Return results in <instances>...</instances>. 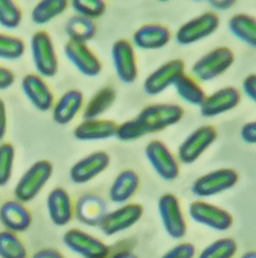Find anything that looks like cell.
<instances>
[{
	"instance_id": "obj_29",
	"label": "cell",
	"mask_w": 256,
	"mask_h": 258,
	"mask_svg": "<svg viewBox=\"0 0 256 258\" xmlns=\"http://www.w3.org/2000/svg\"><path fill=\"white\" fill-rule=\"evenodd\" d=\"M65 32L70 41L88 44L96 36L98 26L96 22L81 16H72L65 25Z\"/></svg>"
},
{
	"instance_id": "obj_27",
	"label": "cell",
	"mask_w": 256,
	"mask_h": 258,
	"mask_svg": "<svg viewBox=\"0 0 256 258\" xmlns=\"http://www.w3.org/2000/svg\"><path fill=\"white\" fill-rule=\"evenodd\" d=\"M228 29L236 39L256 49V17L237 13L228 21Z\"/></svg>"
},
{
	"instance_id": "obj_6",
	"label": "cell",
	"mask_w": 256,
	"mask_h": 258,
	"mask_svg": "<svg viewBox=\"0 0 256 258\" xmlns=\"http://www.w3.org/2000/svg\"><path fill=\"white\" fill-rule=\"evenodd\" d=\"M158 213L164 231L170 239L181 240L187 234L186 216L177 196L165 193L158 201Z\"/></svg>"
},
{
	"instance_id": "obj_42",
	"label": "cell",
	"mask_w": 256,
	"mask_h": 258,
	"mask_svg": "<svg viewBox=\"0 0 256 258\" xmlns=\"http://www.w3.org/2000/svg\"><path fill=\"white\" fill-rule=\"evenodd\" d=\"M31 258H65L59 250L54 249V248H42L32 254Z\"/></svg>"
},
{
	"instance_id": "obj_28",
	"label": "cell",
	"mask_w": 256,
	"mask_h": 258,
	"mask_svg": "<svg viewBox=\"0 0 256 258\" xmlns=\"http://www.w3.org/2000/svg\"><path fill=\"white\" fill-rule=\"evenodd\" d=\"M175 90L178 97L185 103L195 107H200L205 100L206 94L200 83H197L196 80L190 75H183L177 80L175 84Z\"/></svg>"
},
{
	"instance_id": "obj_13",
	"label": "cell",
	"mask_w": 256,
	"mask_h": 258,
	"mask_svg": "<svg viewBox=\"0 0 256 258\" xmlns=\"http://www.w3.org/2000/svg\"><path fill=\"white\" fill-rule=\"evenodd\" d=\"M144 215V207L140 203H126L113 211H108L99 229L107 236H113L135 226Z\"/></svg>"
},
{
	"instance_id": "obj_22",
	"label": "cell",
	"mask_w": 256,
	"mask_h": 258,
	"mask_svg": "<svg viewBox=\"0 0 256 258\" xmlns=\"http://www.w3.org/2000/svg\"><path fill=\"white\" fill-rule=\"evenodd\" d=\"M0 224L11 233H25L32 224V213L18 201H7L0 206Z\"/></svg>"
},
{
	"instance_id": "obj_37",
	"label": "cell",
	"mask_w": 256,
	"mask_h": 258,
	"mask_svg": "<svg viewBox=\"0 0 256 258\" xmlns=\"http://www.w3.org/2000/svg\"><path fill=\"white\" fill-rule=\"evenodd\" d=\"M197 255L196 247L192 243H180L166 250L160 258H195Z\"/></svg>"
},
{
	"instance_id": "obj_24",
	"label": "cell",
	"mask_w": 256,
	"mask_h": 258,
	"mask_svg": "<svg viewBox=\"0 0 256 258\" xmlns=\"http://www.w3.org/2000/svg\"><path fill=\"white\" fill-rule=\"evenodd\" d=\"M84 104V95L78 89H70L65 91L62 97L55 100L51 109L53 121L58 125L65 126L73 121Z\"/></svg>"
},
{
	"instance_id": "obj_3",
	"label": "cell",
	"mask_w": 256,
	"mask_h": 258,
	"mask_svg": "<svg viewBox=\"0 0 256 258\" xmlns=\"http://www.w3.org/2000/svg\"><path fill=\"white\" fill-rule=\"evenodd\" d=\"M53 172L54 166L48 159H40V161L32 163L23 172L14 187L16 201L21 202L23 205L34 201L51 179Z\"/></svg>"
},
{
	"instance_id": "obj_15",
	"label": "cell",
	"mask_w": 256,
	"mask_h": 258,
	"mask_svg": "<svg viewBox=\"0 0 256 258\" xmlns=\"http://www.w3.org/2000/svg\"><path fill=\"white\" fill-rule=\"evenodd\" d=\"M64 55L74 69L86 77H96L102 74L103 63L93 49L83 43H76L68 40L64 44Z\"/></svg>"
},
{
	"instance_id": "obj_43",
	"label": "cell",
	"mask_w": 256,
	"mask_h": 258,
	"mask_svg": "<svg viewBox=\"0 0 256 258\" xmlns=\"http://www.w3.org/2000/svg\"><path fill=\"white\" fill-rule=\"evenodd\" d=\"M236 4L234 0H213L209 2V6L215 11H228Z\"/></svg>"
},
{
	"instance_id": "obj_2",
	"label": "cell",
	"mask_w": 256,
	"mask_h": 258,
	"mask_svg": "<svg viewBox=\"0 0 256 258\" xmlns=\"http://www.w3.org/2000/svg\"><path fill=\"white\" fill-rule=\"evenodd\" d=\"M234 59V53L228 46H217L192 64L191 76L200 84L214 81L231 69Z\"/></svg>"
},
{
	"instance_id": "obj_23",
	"label": "cell",
	"mask_w": 256,
	"mask_h": 258,
	"mask_svg": "<svg viewBox=\"0 0 256 258\" xmlns=\"http://www.w3.org/2000/svg\"><path fill=\"white\" fill-rule=\"evenodd\" d=\"M118 125L113 119H83L74 127L73 137L78 142H102L116 138Z\"/></svg>"
},
{
	"instance_id": "obj_34",
	"label": "cell",
	"mask_w": 256,
	"mask_h": 258,
	"mask_svg": "<svg viewBox=\"0 0 256 258\" xmlns=\"http://www.w3.org/2000/svg\"><path fill=\"white\" fill-rule=\"evenodd\" d=\"M22 9L16 2L0 0V26L7 30H16L22 22Z\"/></svg>"
},
{
	"instance_id": "obj_32",
	"label": "cell",
	"mask_w": 256,
	"mask_h": 258,
	"mask_svg": "<svg viewBox=\"0 0 256 258\" xmlns=\"http://www.w3.org/2000/svg\"><path fill=\"white\" fill-rule=\"evenodd\" d=\"M237 243L232 238H220L206 245L197 258H233L236 255Z\"/></svg>"
},
{
	"instance_id": "obj_16",
	"label": "cell",
	"mask_w": 256,
	"mask_h": 258,
	"mask_svg": "<svg viewBox=\"0 0 256 258\" xmlns=\"http://www.w3.org/2000/svg\"><path fill=\"white\" fill-rule=\"evenodd\" d=\"M110 166V156L104 151H96L78 159L69 168V179L73 184L83 185L102 175Z\"/></svg>"
},
{
	"instance_id": "obj_19",
	"label": "cell",
	"mask_w": 256,
	"mask_h": 258,
	"mask_svg": "<svg viewBox=\"0 0 256 258\" xmlns=\"http://www.w3.org/2000/svg\"><path fill=\"white\" fill-rule=\"evenodd\" d=\"M172 40V32L160 23H147L141 26L132 35L131 43L141 50H159Z\"/></svg>"
},
{
	"instance_id": "obj_12",
	"label": "cell",
	"mask_w": 256,
	"mask_h": 258,
	"mask_svg": "<svg viewBox=\"0 0 256 258\" xmlns=\"http://www.w3.org/2000/svg\"><path fill=\"white\" fill-rule=\"evenodd\" d=\"M186 64L182 59H170L154 70L144 81V91L150 97H156L159 94L175 86L177 80L186 74Z\"/></svg>"
},
{
	"instance_id": "obj_10",
	"label": "cell",
	"mask_w": 256,
	"mask_h": 258,
	"mask_svg": "<svg viewBox=\"0 0 256 258\" xmlns=\"http://www.w3.org/2000/svg\"><path fill=\"white\" fill-rule=\"evenodd\" d=\"M145 157L155 173L164 181H173L180 176V161L161 140H151L145 148Z\"/></svg>"
},
{
	"instance_id": "obj_26",
	"label": "cell",
	"mask_w": 256,
	"mask_h": 258,
	"mask_svg": "<svg viewBox=\"0 0 256 258\" xmlns=\"http://www.w3.org/2000/svg\"><path fill=\"white\" fill-rule=\"evenodd\" d=\"M117 99V91L113 86H104L94 94L83 108V119L102 118L109 111Z\"/></svg>"
},
{
	"instance_id": "obj_8",
	"label": "cell",
	"mask_w": 256,
	"mask_h": 258,
	"mask_svg": "<svg viewBox=\"0 0 256 258\" xmlns=\"http://www.w3.org/2000/svg\"><path fill=\"white\" fill-rule=\"evenodd\" d=\"M218 138V130L213 125H203L192 131L178 147L180 163L192 165L200 158Z\"/></svg>"
},
{
	"instance_id": "obj_11",
	"label": "cell",
	"mask_w": 256,
	"mask_h": 258,
	"mask_svg": "<svg viewBox=\"0 0 256 258\" xmlns=\"http://www.w3.org/2000/svg\"><path fill=\"white\" fill-rule=\"evenodd\" d=\"M65 247L81 258H108L110 248L102 239L81 229H69L63 235Z\"/></svg>"
},
{
	"instance_id": "obj_33",
	"label": "cell",
	"mask_w": 256,
	"mask_h": 258,
	"mask_svg": "<svg viewBox=\"0 0 256 258\" xmlns=\"http://www.w3.org/2000/svg\"><path fill=\"white\" fill-rule=\"evenodd\" d=\"M26 44L21 37L8 34H0V59L18 60L25 55Z\"/></svg>"
},
{
	"instance_id": "obj_1",
	"label": "cell",
	"mask_w": 256,
	"mask_h": 258,
	"mask_svg": "<svg viewBox=\"0 0 256 258\" xmlns=\"http://www.w3.org/2000/svg\"><path fill=\"white\" fill-rule=\"evenodd\" d=\"M185 116L183 108L170 103L149 104L136 117L118 125L116 138L121 142H135L149 134L164 131L177 125Z\"/></svg>"
},
{
	"instance_id": "obj_38",
	"label": "cell",
	"mask_w": 256,
	"mask_h": 258,
	"mask_svg": "<svg viewBox=\"0 0 256 258\" xmlns=\"http://www.w3.org/2000/svg\"><path fill=\"white\" fill-rule=\"evenodd\" d=\"M242 91L248 99L256 104V74H250L245 77L242 83Z\"/></svg>"
},
{
	"instance_id": "obj_35",
	"label": "cell",
	"mask_w": 256,
	"mask_h": 258,
	"mask_svg": "<svg viewBox=\"0 0 256 258\" xmlns=\"http://www.w3.org/2000/svg\"><path fill=\"white\" fill-rule=\"evenodd\" d=\"M69 6L76 12L77 16L93 21L102 17L107 11V3L104 0H73Z\"/></svg>"
},
{
	"instance_id": "obj_21",
	"label": "cell",
	"mask_w": 256,
	"mask_h": 258,
	"mask_svg": "<svg viewBox=\"0 0 256 258\" xmlns=\"http://www.w3.org/2000/svg\"><path fill=\"white\" fill-rule=\"evenodd\" d=\"M107 213V201L96 194H83L74 202V216L86 226H99Z\"/></svg>"
},
{
	"instance_id": "obj_4",
	"label": "cell",
	"mask_w": 256,
	"mask_h": 258,
	"mask_svg": "<svg viewBox=\"0 0 256 258\" xmlns=\"http://www.w3.org/2000/svg\"><path fill=\"white\" fill-rule=\"evenodd\" d=\"M30 49L36 74L44 79L55 77L59 71V60L51 35L45 30H40L32 35Z\"/></svg>"
},
{
	"instance_id": "obj_41",
	"label": "cell",
	"mask_w": 256,
	"mask_h": 258,
	"mask_svg": "<svg viewBox=\"0 0 256 258\" xmlns=\"http://www.w3.org/2000/svg\"><path fill=\"white\" fill-rule=\"evenodd\" d=\"M8 127V116H7V105L0 98V143H3Z\"/></svg>"
},
{
	"instance_id": "obj_9",
	"label": "cell",
	"mask_w": 256,
	"mask_h": 258,
	"mask_svg": "<svg viewBox=\"0 0 256 258\" xmlns=\"http://www.w3.org/2000/svg\"><path fill=\"white\" fill-rule=\"evenodd\" d=\"M220 25V18L215 12H205L183 23L176 32V41L180 45H191L214 34Z\"/></svg>"
},
{
	"instance_id": "obj_40",
	"label": "cell",
	"mask_w": 256,
	"mask_h": 258,
	"mask_svg": "<svg viewBox=\"0 0 256 258\" xmlns=\"http://www.w3.org/2000/svg\"><path fill=\"white\" fill-rule=\"evenodd\" d=\"M241 138L247 144H256V121L247 122L242 126Z\"/></svg>"
},
{
	"instance_id": "obj_7",
	"label": "cell",
	"mask_w": 256,
	"mask_h": 258,
	"mask_svg": "<svg viewBox=\"0 0 256 258\" xmlns=\"http://www.w3.org/2000/svg\"><path fill=\"white\" fill-rule=\"evenodd\" d=\"M189 217L197 225L215 231H227L233 226V216L227 210L211 205L205 199H196L187 207Z\"/></svg>"
},
{
	"instance_id": "obj_39",
	"label": "cell",
	"mask_w": 256,
	"mask_h": 258,
	"mask_svg": "<svg viewBox=\"0 0 256 258\" xmlns=\"http://www.w3.org/2000/svg\"><path fill=\"white\" fill-rule=\"evenodd\" d=\"M16 81V75L8 67L0 66V91H4L11 88Z\"/></svg>"
},
{
	"instance_id": "obj_14",
	"label": "cell",
	"mask_w": 256,
	"mask_h": 258,
	"mask_svg": "<svg viewBox=\"0 0 256 258\" xmlns=\"http://www.w3.org/2000/svg\"><path fill=\"white\" fill-rule=\"evenodd\" d=\"M112 62L117 77L123 84H133L138 76L135 46L128 39H119L112 45Z\"/></svg>"
},
{
	"instance_id": "obj_18",
	"label": "cell",
	"mask_w": 256,
	"mask_h": 258,
	"mask_svg": "<svg viewBox=\"0 0 256 258\" xmlns=\"http://www.w3.org/2000/svg\"><path fill=\"white\" fill-rule=\"evenodd\" d=\"M241 102V91L234 86H225L206 95L205 100L200 105V114L205 118L220 116L232 111Z\"/></svg>"
},
{
	"instance_id": "obj_36",
	"label": "cell",
	"mask_w": 256,
	"mask_h": 258,
	"mask_svg": "<svg viewBox=\"0 0 256 258\" xmlns=\"http://www.w3.org/2000/svg\"><path fill=\"white\" fill-rule=\"evenodd\" d=\"M16 161V149L11 143H0V187L6 186L12 179Z\"/></svg>"
},
{
	"instance_id": "obj_31",
	"label": "cell",
	"mask_w": 256,
	"mask_h": 258,
	"mask_svg": "<svg viewBox=\"0 0 256 258\" xmlns=\"http://www.w3.org/2000/svg\"><path fill=\"white\" fill-rule=\"evenodd\" d=\"M0 258H27V248L17 234L0 231Z\"/></svg>"
},
{
	"instance_id": "obj_5",
	"label": "cell",
	"mask_w": 256,
	"mask_h": 258,
	"mask_svg": "<svg viewBox=\"0 0 256 258\" xmlns=\"http://www.w3.org/2000/svg\"><path fill=\"white\" fill-rule=\"evenodd\" d=\"M239 175L233 168H218L199 176L191 185V193L199 199L219 196L237 185Z\"/></svg>"
},
{
	"instance_id": "obj_44",
	"label": "cell",
	"mask_w": 256,
	"mask_h": 258,
	"mask_svg": "<svg viewBox=\"0 0 256 258\" xmlns=\"http://www.w3.org/2000/svg\"><path fill=\"white\" fill-rule=\"evenodd\" d=\"M112 258H140V257H138L137 254H135L133 252H130V250H121V252H117Z\"/></svg>"
},
{
	"instance_id": "obj_17",
	"label": "cell",
	"mask_w": 256,
	"mask_h": 258,
	"mask_svg": "<svg viewBox=\"0 0 256 258\" xmlns=\"http://www.w3.org/2000/svg\"><path fill=\"white\" fill-rule=\"evenodd\" d=\"M25 97L40 112L51 111L55 103V95L46 79L37 74H28L21 81Z\"/></svg>"
},
{
	"instance_id": "obj_25",
	"label": "cell",
	"mask_w": 256,
	"mask_h": 258,
	"mask_svg": "<svg viewBox=\"0 0 256 258\" xmlns=\"http://www.w3.org/2000/svg\"><path fill=\"white\" fill-rule=\"evenodd\" d=\"M141 179L133 170H123L116 176L109 187V201L114 205L123 206L131 201L138 191Z\"/></svg>"
},
{
	"instance_id": "obj_45",
	"label": "cell",
	"mask_w": 256,
	"mask_h": 258,
	"mask_svg": "<svg viewBox=\"0 0 256 258\" xmlns=\"http://www.w3.org/2000/svg\"><path fill=\"white\" fill-rule=\"evenodd\" d=\"M239 258H256V250H250V252L243 253Z\"/></svg>"
},
{
	"instance_id": "obj_30",
	"label": "cell",
	"mask_w": 256,
	"mask_h": 258,
	"mask_svg": "<svg viewBox=\"0 0 256 258\" xmlns=\"http://www.w3.org/2000/svg\"><path fill=\"white\" fill-rule=\"evenodd\" d=\"M67 0H41L32 8L31 20L35 25H48L68 9Z\"/></svg>"
},
{
	"instance_id": "obj_20",
	"label": "cell",
	"mask_w": 256,
	"mask_h": 258,
	"mask_svg": "<svg viewBox=\"0 0 256 258\" xmlns=\"http://www.w3.org/2000/svg\"><path fill=\"white\" fill-rule=\"evenodd\" d=\"M46 208L51 222L55 226L63 227L72 221L74 216V202L67 190L56 186L48 194Z\"/></svg>"
}]
</instances>
